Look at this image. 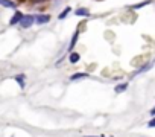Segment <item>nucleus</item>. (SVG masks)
<instances>
[{"instance_id": "f257e3e1", "label": "nucleus", "mask_w": 155, "mask_h": 137, "mask_svg": "<svg viewBox=\"0 0 155 137\" xmlns=\"http://www.w3.org/2000/svg\"><path fill=\"white\" fill-rule=\"evenodd\" d=\"M35 23V15H31V14H26L25 17H23V20H21V23H20V26L23 28V29H29L32 25Z\"/></svg>"}, {"instance_id": "f03ea898", "label": "nucleus", "mask_w": 155, "mask_h": 137, "mask_svg": "<svg viewBox=\"0 0 155 137\" xmlns=\"http://www.w3.org/2000/svg\"><path fill=\"white\" fill-rule=\"evenodd\" d=\"M23 17H25V14H23V12L15 11V12H14V15L11 17V20H9V25H11V26L20 25V23H21V20H23Z\"/></svg>"}, {"instance_id": "7ed1b4c3", "label": "nucleus", "mask_w": 155, "mask_h": 137, "mask_svg": "<svg viewBox=\"0 0 155 137\" xmlns=\"http://www.w3.org/2000/svg\"><path fill=\"white\" fill-rule=\"evenodd\" d=\"M50 22V15L49 14H37L35 15V23L37 25H46Z\"/></svg>"}, {"instance_id": "20e7f679", "label": "nucleus", "mask_w": 155, "mask_h": 137, "mask_svg": "<svg viewBox=\"0 0 155 137\" xmlns=\"http://www.w3.org/2000/svg\"><path fill=\"white\" fill-rule=\"evenodd\" d=\"M0 5L3 8H9V9H15L17 8V3L14 0H0Z\"/></svg>"}, {"instance_id": "39448f33", "label": "nucleus", "mask_w": 155, "mask_h": 137, "mask_svg": "<svg viewBox=\"0 0 155 137\" xmlns=\"http://www.w3.org/2000/svg\"><path fill=\"white\" fill-rule=\"evenodd\" d=\"M153 64H155V58H153V59H152L150 62H147V64H144L143 67H140V68H138V70H137V72L134 73V76H137V75H140V73H143V72H146V70H147V68H150V67H153Z\"/></svg>"}, {"instance_id": "423d86ee", "label": "nucleus", "mask_w": 155, "mask_h": 137, "mask_svg": "<svg viewBox=\"0 0 155 137\" xmlns=\"http://www.w3.org/2000/svg\"><path fill=\"white\" fill-rule=\"evenodd\" d=\"M84 78H88V73H85V72H78V73H74V75L70 76V81L73 82V81H78V79H84Z\"/></svg>"}, {"instance_id": "0eeeda50", "label": "nucleus", "mask_w": 155, "mask_h": 137, "mask_svg": "<svg viewBox=\"0 0 155 137\" xmlns=\"http://www.w3.org/2000/svg\"><path fill=\"white\" fill-rule=\"evenodd\" d=\"M74 14L79 15V17H90V11H88L87 8H79V9H76Z\"/></svg>"}, {"instance_id": "6e6552de", "label": "nucleus", "mask_w": 155, "mask_h": 137, "mask_svg": "<svg viewBox=\"0 0 155 137\" xmlns=\"http://www.w3.org/2000/svg\"><path fill=\"white\" fill-rule=\"evenodd\" d=\"M78 38H79V32H74L73 34V37H71V40H70V46H68V50L71 52L73 50V47H74V44H76V41H78Z\"/></svg>"}, {"instance_id": "1a4fd4ad", "label": "nucleus", "mask_w": 155, "mask_h": 137, "mask_svg": "<svg viewBox=\"0 0 155 137\" xmlns=\"http://www.w3.org/2000/svg\"><path fill=\"white\" fill-rule=\"evenodd\" d=\"M15 81L18 82L20 89H25V87H26V82H25V81H26V76H25V75H17V76H15Z\"/></svg>"}, {"instance_id": "9d476101", "label": "nucleus", "mask_w": 155, "mask_h": 137, "mask_svg": "<svg viewBox=\"0 0 155 137\" xmlns=\"http://www.w3.org/2000/svg\"><path fill=\"white\" fill-rule=\"evenodd\" d=\"M126 89H128V82H123V84H119V85H116V87H114V92H116L117 95H120V93H123Z\"/></svg>"}, {"instance_id": "9b49d317", "label": "nucleus", "mask_w": 155, "mask_h": 137, "mask_svg": "<svg viewBox=\"0 0 155 137\" xmlns=\"http://www.w3.org/2000/svg\"><path fill=\"white\" fill-rule=\"evenodd\" d=\"M152 3V0H143V2H140V3H137V5H132L131 8L132 9H140V8H143V6H146V5H150Z\"/></svg>"}, {"instance_id": "f8f14e48", "label": "nucleus", "mask_w": 155, "mask_h": 137, "mask_svg": "<svg viewBox=\"0 0 155 137\" xmlns=\"http://www.w3.org/2000/svg\"><path fill=\"white\" fill-rule=\"evenodd\" d=\"M79 58H81V56H79V53L71 52V53H70V56H68V61H70L71 64H76L78 61H79Z\"/></svg>"}, {"instance_id": "ddd939ff", "label": "nucleus", "mask_w": 155, "mask_h": 137, "mask_svg": "<svg viewBox=\"0 0 155 137\" xmlns=\"http://www.w3.org/2000/svg\"><path fill=\"white\" fill-rule=\"evenodd\" d=\"M70 11H71V8H68V6H67V8H65V9H64V11H62V12H61V14L58 15V18H59V20L65 18V17H67V14H68Z\"/></svg>"}, {"instance_id": "4468645a", "label": "nucleus", "mask_w": 155, "mask_h": 137, "mask_svg": "<svg viewBox=\"0 0 155 137\" xmlns=\"http://www.w3.org/2000/svg\"><path fill=\"white\" fill-rule=\"evenodd\" d=\"M147 126L149 128H155V116H152V119L147 122Z\"/></svg>"}, {"instance_id": "2eb2a0df", "label": "nucleus", "mask_w": 155, "mask_h": 137, "mask_svg": "<svg viewBox=\"0 0 155 137\" xmlns=\"http://www.w3.org/2000/svg\"><path fill=\"white\" fill-rule=\"evenodd\" d=\"M34 3H43V2H46V0H32Z\"/></svg>"}, {"instance_id": "dca6fc26", "label": "nucleus", "mask_w": 155, "mask_h": 137, "mask_svg": "<svg viewBox=\"0 0 155 137\" xmlns=\"http://www.w3.org/2000/svg\"><path fill=\"white\" fill-rule=\"evenodd\" d=\"M149 113H150V116H155V107H153V108H152Z\"/></svg>"}, {"instance_id": "f3484780", "label": "nucleus", "mask_w": 155, "mask_h": 137, "mask_svg": "<svg viewBox=\"0 0 155 137\" xmlns=\"http://www.w3.org/2000/svg\"><path fill=\"white\" fill-rule=\"evenodd\" d=\"M85 137H107V135H85Z\"/></svg>"}, {"instance_id": "a211bd4d", "label": "nucleus", "mask_w": 155, "mask_h": 137, "mask_svg": "<svg viewBox=\"0 0 155 137\" xmlns=\"http://www.w3.org/2000/svg\"><path fill=\"white\" fill-rule=\"evenodd\" d=\"M12 137H14V135H12Z\"/></svg>"}]
</instances>
